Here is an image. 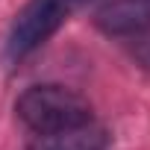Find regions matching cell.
<instances>
[{
    "mask_svg": "<svg viewBox=\"0 0 150 150\" xmlns=\"http://www.w3.org/2000/svg\"><path fill=\"white\" fill-rule=\"evenodd\" d=\"M80 0H30V3L15 15V24L6 38L9 59H24L33 50H38L71 15V9Z\"/></svg>",
    "mask_w": 150,
    "mask_h": 150,
    "instance_id": "2",
    "label": "cell"
},
{
    "mask_svg": "<svg viewBox=\"0 0 150 150\" xmlns=\"http://www.w3.org/2000/svg\"><path fill=\"white\" fill-rule=\"evenodd\" d=\"M18 121L33 129L35 135L41 132H59L68 127H80L91 121V103L68 86L59 83H44V86H30L18 103H15Z\"/></svg>",
    "mask_w": 150,
    "mask_h": 150,
    "instance_id": "1",
    "label": "cell"
},
{
    "mask_svg": "<svg viewBox=\"0 0 150 150\" xmlns=\"http://www.w3.org/2000/svg\"><path fill=\"white\" fill-rule=\"evenodd\" d=\"M109 135L97 124H80L59 132H41L30 144V150H106Z\"/></svg>",
    "mask_w": 150,
    "mask_h": 150,
    "instance_id": "4",
    "label": "cell"
},
{
    "mask_svg": "<svg viewBox=\"0 0 150 150\" xmlns=\"http://www.w3.org/2000/svg\"><path fill=\"white\" fill-rule=\"evenodd\" d=\"M94 27L109 38L138 35L150 27V0H109L97 9Z\"/></svg>",
    "mask_w": 150,
    "mask_h": 150,
    "instance_id": "3",
    "label": "cell"
}]
</instances>
